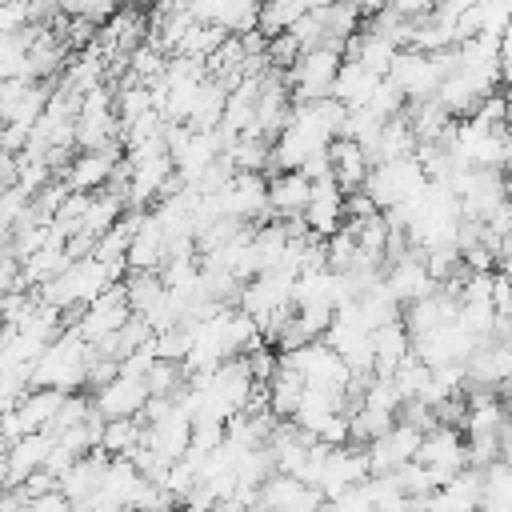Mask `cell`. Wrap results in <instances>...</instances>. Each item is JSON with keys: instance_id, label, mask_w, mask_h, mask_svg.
<instances>
[{"instance_id": "cell-10", "label": "cell", "mask_w": 512, "mask_h": 512, "mask_svg": "<svg viewBox=\"0 0 512 512\" xmlns=\"http://www.w3.org/2000/svg\"><path fill=\"white\" fill-rule=\"evenodd\" d=\"M480 344L452 320L444 328H436L432 336L424 340H412V356L424 364V368H452V364H464Z\"/></svg>"}, {"instance_id": "cell-16", "label": "cell", "mask_w": 512, "mask_h": 512, "mask_svg": "<svg viewBox=\"0 0 512 512\" xmlns=\"http://www.w3.org/2000/svg\"><path fill=\"white\" fill-rule=\"evenodd\" d=\"M384 284H388V292L400 300V308H408V304H416V300H424V296L436 292V280L428 276V268H424V260H420L416 252H404V256L388 260Z\"/></svg>"}, {"instance_id": "cell-3", "label": "cell", "mask_w": 512, "mask_h": 512, "mask_svg": "<svg viewBox=\"0 0 512 512\" xmlns=\"http://www.w3.org/2000/svg\"><path fill=\"white\" fill-rule=\"evenodd\" d=\"M340 64H344V52H340L336 44H320V48L300 52L296 64L284 72V84H288L292 104H316V100H328Z\"/></svg>"}, {"instance_id": "cell-6", "label": "cell", "mask_w": 512, "mask_h": 512, "mask_svg": "<svg viewBox=\"0 0 512 512\" xmlns=\"http://www.w3.org/2000/svg\"><path fill=\"white\" fill-rule=\"evenodd\" d=\"M416 464H424V468H428V476H432V484H436V488H440V484H448L456 472H464V468H468L464 432H460V428H444V424L428 428V432H424V440H420Z\"/></svg>"}, {"instance_id": "cell-14", "label": "cell", "mask_w": 512, "mask_h": 512, "mask_svg": "<svg viewBox=\"0 0 512 512\" xmlns=\"http://www.w3.org/2000/svg\"><path fill=\"white\" fill-rule=\"evenodd\" d=\"M108 452H100V448H92L88 456H80L60 480H56V488L64 492V500L72 504V508H88L92 500H96V492H100V480H104V472H108Z\"/></svg>"}, {"instance_id": "cell-17", "label": "cell", "mask_w": 512, "mask_h": 512, "mask_svg": "<svg viewBox=\"0 0 512 512\" xmlns=\"http://www.w3.org/2000/svg\"><path fill=\"white\" fill-rule=\"evenodd\" d=\"M456 308H460V296H452V292L436 288L432 296H424V300L408 304V308H404V316H400V324H404V332H408L412 340H424V336H432L436 328L452 324V320H456Z\"/></svg>"}, {"instance_id": "cell-29", "label": "cell", "mask_w": 512, "mask_h": 512, "mask_svg": "<svg viewBox=\"0 0 512 512\" xmlns=\"http://www.w3.org/2000/svg\"><path fill=\"white\" fill-rule=\"evenodd\" d=\"M300 396H304V380H300L292 368H284V364H280V368L272 372V380L264 384V404H268L272 420H276V416H288V420H292Z\"/></svg>"}, {"instance_id": "cell-20", "label": "cell", "mask_w": 512, "mask_h": 512, "mask_svg": "<svg viewBox=\"0 0 512 512\" xmlns=\"http://www.w3.org/2000/svg\"><path fill=\"white\" fill-rule=\"evenodd\" d=\"M480 500H484V480L480 472L464 468L424 500V512H480Z\"/></svg>"}, {"instance_id": "cell-2", "label": "cell", "mask_w": 512, "mask_h": 512, "mask_svg": "<svg viewBox=\"0 0 512 512\" xmlns=\"http://www.w3.org/2000/svg\"><path fill=\"white\" fill-rule=\"evenodd\" d=\"M88 344L76 336V328H68V332H60L44 352H40V360L32 364V372H28V380H32V388H52V392H76L84 380H88Z\"/></svg>"}, {"instance_id": "cell-40", "label": "cell", "mask_w": 512, "mask_h": 512, "mask_svg": "<svg viewBox=\"0 0 512 512\" xmlns=\"http://www.w3.org/2000/svg\"><path fill=\"white\" fill-rule=\"evenodd\" d=\"M72 512H88V508H72Z\"/></svg>"}, {"instance_id": "cell-37", "label": "cell", "mask_w": 512, "mask_h": 512, "mask_svg": "<svg viewBox=\"0 0 512 512\" xmlns=\"http://www.w3.org/2000/svg\"><path fill=\"white\" fill-rule=\"evenodd\" d=\"M504 132L512 136V88H508V96H504Z\"/></svg>"}, {"instance_id": "cell-11", "label": "cell", "mask_w": 512, "mask_h": 512, "mask_svg": "<svg viewBox=\"0 0 512 512\" xmlns=\"http://www.w3.org/2000/svg\"><path fill=\"white\" fill-rule=\"evenodd\" d=\"M44 108H48V88L40 80H28V76L0 80V120H4V128L8 124L32 128Z\"/></svg>"}, {"instance_id": "cell-15", "label": "cell", "mask_w": 512, "mask_h": 512, "mask_svg": "<svg viewBox=\"0 0 512 512\" xmlns=\"http://www.w3.org/2000/svg\"><path fill=\"white\" fill-rule=\"evenodd\" d=\"M164 264H168V240H164V232H160L156 216H152V212H144V216H140V224H136V232L128 236L124 268H128V272H160Z\"/></svg>"}, {"instance_id": "cell-5", "label": "cell", "mask_w": 512, "mask_h": 512, "mask_svg": "<svg viewBox=\"0 0 512 512\" xmlns=\"http://www.w3.org/2000/svg\"><path fill=\"white\" fill-rule=\"evenodd\" d=\"M292 284H296V276L284 272V268L260 272V276H252L248 284H240L236 304H240L244 316H252L256 324H264V320L276 316V312H292Z\"/></svg>"}, {"instance_id": "cell-13", "label": "cell", "mask_w": 512, "mask_h": 512, "mask_svg": "<svg viewBox=\"0 0 512 512\" xmlns=\"http://www.w3.org/2000/svg\"><path fill=\"white\" fill-rule=\"evenodd\" d=\"M188 16L196 24L220 28L224 36H248L260 20V8L248 0H204V4H188Z\"/></svg>"}, {"instance_id": "cell-9", "label": "cell", "mask_w": 512, "mask_h": 512, "mask_svg": "<svg viewBox=\"0 0 512 512\" xmlns=\"http://www.w3.org/2000/svg\"><path fill=\"white\" fill-rule=\"evenodd\" d=\"M116 168H120V144H108V148H96V152H80L64 168V188L68 192H80V196L104 192L112 184Z\"/></svg>"}, {"instance_id": "cell-36", "label": "cell", "mask_w": 512, "mask_h": 512, "mask_svg": "<svg viewBox=\"0 0 512 512\" xmlns=\"http://www.w3.org/2000/svg\"><path fill=\"white\" fill-rule=\"evenodd\" d=\"M496 272H500L504 280H512V240L500 248V256H496Z\"/></svg>"}, {"instance_id": "cell-32", "label": "cell", "mask_w": 512, "mask_h": 512, "mask_svg": "<svg viewBox=\"0 0 512 512\" xmlns=\"http://www.w3.org/2000/svg\"><path fill=\"white\" fill-rule=\"evenodd\" d=\"M480 480H484L480 512H512V468L496 460L480 472Z\"/></svg>"}, {"instance_id": "cell-33", "label": "cell", "mask_w": 512, "mask_h": 512, "mask_svg": "<svg viewBox=\"0 0 512 512\" xmlns=\"http://www.w3.org/2000/svg\"><path fill=\"white\" fill-rule=\"evenodd\" d=\"M492 308L500 320H512V280H504L500 272L492 276Z\"/></svg>"}, {"instance_id": "cell-21", "label": "cell", "mask_w": 512, "mask_h": 512, "mask_svg": "<svg viewBox=\"0 0 512 512\" xmlns=\"http://www.w3.org/2000/svg\"><path fill=\"white\" fill-rule=\"evenodd\" d=\"M340 412H348V400H344L340 392L304 388V396H300V404H296V412H292V420H288V424H296V428H300V432H308V436H320V432H324V424H328L332 416H340Z\"/></svg>"}, {"instance_id": "cell-24", "label": "cell", "mask_w": 512, "mask_h": 512, "mask_svg": "<svg viewBox=\"0 0 512 512\" xmlns=\"http://www.w3.org/2000/svg\"><path fill=\"white\" fill-rule=\"evenodd\" d=\"M396 44L388 40V36H380L376 28H364V32H356L352 40H348V60H356V64H364L376 80H384L388 76V68H392V60H396Z\"/></svg>"}, {"instance_id": "cell-27", "label": "cell", "mask_w": 512, "mask_h": 512, "mask_svg": "<svg viewBox=\"0 0 512 512\" xmlns=\"http://www.w3.org/2000/svg\"><path fill=\"white\" fill-rule=\"evenodd\" d=\"M60 404H64V392H52V388H32L16 408H12V416H16V424H20V432L24 436H32V432H44L48 424H52V416L60 412Z\"/></svg>"}, {"instance_id": "cell-8", "label": "cell", "mask_w": 512, "mask_h": 512, "mask_svg": "<svg viewBox=\"0 0 512 512\" xmlns=\"http://www.w3.org/2000/svg\"><path fill=\"white\" fill-rule=\"evenodd\" d=\"M420 440H424V432H416L412 424H400V420H396L380 440H372V444L364 448L368 476H392V472H400L404 464H412L416 452H420Z\"/></svg>"}, {"instance_id": "cell-31", "label": "cell", "mask_w": 512, "mask_h": 512, "mask_svg": "<svg viewBox=\"0 0 512 512\" xmlns=\"http://www.w3.org/2000/svg\"><path fill=\"white\" fill-rule=\"evenodd\" d=\"M144 440V424L140 416L132 420H104V432H100V452L108 456H132Z\"/></svg>"}, {"instance_id": "cell-34", "label": "cell", "mask_w": 512, "mask_h": 512, "mask_svg": "<svg viewBox=\"0 0 512 512\" xmlns=\"http://www.w3.org/2000/svg\"><path fill=\"white\" fill-rule=\"evenodd\" d=\"M28 512H72V504L64 500L60 488H52V492H44V496H32V500H28Z\"/></svg>"}, {"instance_id": "cell-4", "label": "cell", "mask_w": 512, "mask_h": 512, "mask_svg": "<svg viewBox=\"0 0 512 512\" xmlns=\"http://www.w3.org/2000/svg\"><path fill=\"white\" fill-rule=\"evenodd\" d=\"M428 184L424 168L416 156H404V160H388V164H372L368 168V180H364V196L372 200L376 212H392L400 208L404 200H412L420 188Z\"/></svg>"}, {"instance_id": "cell-38", "label": "cell", "mask_w": 512, "mask_h": 512, "mask_svg": "<svg viewBox=\"0 0 512 512\" xmlns=\"http://www.w3.org/2000/svg\"><path fill=\"white\" fill-rule=\"evenodd\" d=\"M8 488V452H0V492Z\"/></svg>"}, {"instance_id": "cell-39", "label": "cell", "mask_w": 512, "mask_h": 512, "mask_svg": "<svg viewBox=\"0 0 512 512\" xmlns=\"http://www.w3.org/2000/svg\"><path fill=\"white\" fill-rule=\"evenodd\" d=\"M496 392H500V396H504V400H512V376H508V380H504V384H500V388H496Z\"/></svg>"}, {"instance_id": "cell-12", "label": "cell", "mask_w": 512, "mask_h": 512, "mask_svg": "<svg viewBox=\"0 0 512 512\" xmlns=\"http://www.w3.org/2000/svg\"><path fill=\"white\" fill-rule=\"evenodd\" d=\"M144 404H148V388L144 380H132V376H112L92 396V412L100 420H132L144 412Z\"/></svg>"}, {"instance_id": "cell-18", "label": "cell", "mask_w": 512, "mask_h": 512, "mask_svg": "<svg viewBox=\"0 0 512 512\" xmlns=\"http://www.w3.org/2000/svg\"><path fill=\"white\" fill-rule=\"evenodd\" d=\"M300 224H304V228H308V236H316V240L336 236V232L344 228V192H340L332 180L312 184V200H308V208H304Z\"/></svg>"}, {"instance_id": "cell-22", "label": "cell", "mask_w": 512, "mask_h": 512, "mask_svg": "<svg viewBox=\"0 0 512 512\" xmlns=\"http://www.w3.org/2000/svg\"><path fill=\"white\" fill-rule=\"evenodd\" d=\"M368 168H372L368 156H364L352 140H332V144H328V172H332V184H336L344 196H352V192L364 188Z\"/></svg>"}, {"instance_id": "cell-26", "label": "cell", "mask_w": 512, "mask_h": 512, "mask_svg": "<svg viewBox=\"0 0 512 512\" xmlns=\"http://www.w3.org/2000/svg\"><path fill=\"white\" fill-rule=\"evenodd\" d=\"M48 448H52V440L44 432H32V436H20L16 444H8V488H20L28 476H36L48 460Z\"/></svg>"}, {"instance_id": "cell-1", "label": "cell", "mask_w": 512, "mask_h": 512, "mask_svg": "<svg viewBox=\"0 0 512 512\" xmlns=\"http://www.w3.org/2000/svg\"><path fill=\"white\" fill-rule=\"evenodd\" d=\"M440 148L456 168L472 172H504V164L512 160V136L504 128H484L476 120H452L440 136Z\"/></svg>"}, {"instance_id": "cell-19", "label": "cell", "mask_w": 512, "mask_h": 512, "mask_svg": "<svg viewBox=\"0 0 512 512\" xmlns=\"http://www.w3.org/2000/svg\"><path fill=\"white\" fill-rule=\"evenodd\" d=\"M308 200H312V180H304L300 172H272L268 176V212L276 216V224L300 220Z\"/></svg>"}, {"instance_id": "cell-35", "label": "cell", "mask_w": 512, "mask_h": 512, "mask_svg": "<svg viewBox=\"0 0 512 512\" xmlns=\"http://www.w3.org/2000/svg\"><path fill=\"white\" fill-rule=\"evenodd\" d=\"M500 464L512 468V416H508L504 428H500Z\"/></svg>"}, {"instance_id": "cell-7", "label": "cell", "mask_w": 512, "mask_h": 512, "mask_svg": "<svg viewBox=\"0 0 512 512\" xmlns=\"http://www.w3.org/2000/svg\"><path fill=\"white\" fill-rule=\"evenodd\" d=\"M128 316H132L128 296H124V288L116 284V288H108L96 304L80 308V320H76L72 328H76V336H80L88 348H96V344H104L108 336H116V332L128 324Z\"/></svg>"}, {"instance_id": "cell-23", "label": "cell", "mask_w": 512, "mask_h": 512, "mask_svg": "<svg viewBox=\"0 0 512 512\" xmlns=\"http://www.w3.org/2000/svg\"><path fill=\"white\" fill-rule=\"evenodd\" d=\"M412 356V336L404 332V324H384L372 332V376L388 380L404 360Z\"/></svg>"}, {"instance_id": "cell-25", "label": "cell", "mask_w": 512, "mask_h": 512, "mask_svg": "<svg viewBox=\"0 0 512 512\" xmlns=\"http://www.w3.org/2000/svg\"><path fill=\"white\" fill-rule=\"evenodd\" d=\"M376 84H380V80H376L364 64H356V60L344 56V64H340V72H336V80H332V100L344 104L348 112H356V108H364V104L372 100Z\"/></svg>"}, {"instance_id": "cell-30", "label": "cell", "mask_w": 512, "mask_h": 512, "mask_svg": "<svg viewBox=\"0 0 512 512\" xmlns=\"http://www.w3.org/2000/svg\"><path fill=\"white\" fill-rule=\"evenodd\" d=\"M308 8H312V4H304V0H276V4H264L256 28H260L264 40H276V36L292 32V28L308 16Z\"/></svg>"}, {"instance_id": "cell-28", "label": "cell", "mask_w": 512, "mask_h": 512, "mask_svg": "<svg viewBox=\"0 0 512 512\" xmlns=\"http://www.w3.org/2000/svg\"><path fill=\"white\" fill-rule=\"evenodd\" d=\"M68 264H72L68 248H64V244H56V240H48L44 248H36L32 256H24V260H20V284H28V280H32V284H40V288H44V284H52Z\"/></svg>"}]
</instances>
